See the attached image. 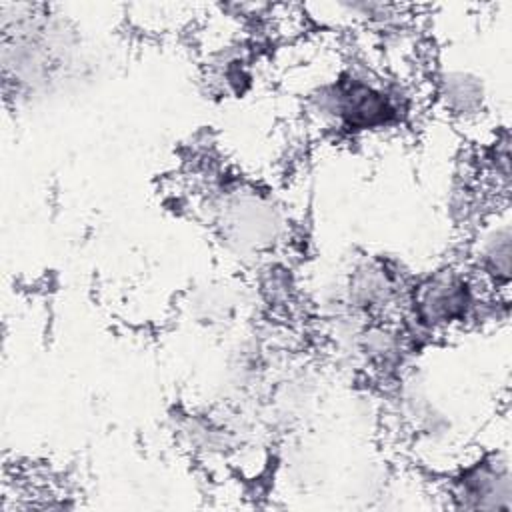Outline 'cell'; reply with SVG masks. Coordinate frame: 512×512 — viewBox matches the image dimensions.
<instances>
[{
	"label": "cell",
	"instance_id": "cell-1",
	"mask_svg": "<svg viewBox=\"0 0 512 512\" xmlns=\"http://www.w3.org/2000/svg\"><path fill=\"white\" fill-rule=\"evenodd\" d=\"M414 322L424 330L450 328L472 316L478 304L472 282L458 270H440L412 288Z\"/></svg>",
	"mask_w": 512,
	"mask_h": 512
},
{
	"label": "cell",
	"instance_id": "cell-2",
	"mask_svg": "<svg viewBox=\"0 0 512 512\" xmlns=\"http://www.w3.org/2000/svg\"><path fill=\"white\" fill-rule=\"evenodd\" d=\"M480 264L496 282H508L510 272V230L508 224L490 230L482 240Z\"/></svg>",
	"mask_w": 512,
	"mask_h": 512
}]
</instances>
